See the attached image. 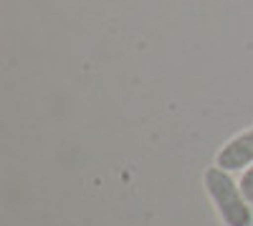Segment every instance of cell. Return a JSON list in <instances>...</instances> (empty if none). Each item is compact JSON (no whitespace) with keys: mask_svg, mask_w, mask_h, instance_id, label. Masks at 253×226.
Wrapping results in <instances>:
<instances>
[{"mask_svg":"<svg viewBox=\"0 0 253 226\" xmlns=\"http://www.w3.org/2000/svg\"><path fill=\"white\" fill-rule=\"evenodd\" d=\"M203 180H205V188L210 198H213L220 219L228 226H253V214H251L248 201L241 186L228 175V170H223L220 166H210Z\"/></svg>","mask_w":253,"mask_h":226,"instance_id":"6da1fadb","label":"cell"},{"mask_svg":"<svg viewBox=\"0 0 253 226\" xmlns=\"http://www.w3.org/2000/svg\"><path fill=\"white\" fill-rule=\"evenodd\" d=\"M215 166H220L228 173L253 166V127L225 142L218 153V158H215Z\"/></svg>","mask_w":253,"mask_h":226,"instance_id":"7a4b0ae2","label":"cell"},{"mask_svg":"<svg viewBox=\"0 0 253 226\" xmlns=\"http://www.w3.org/2000/svg\"><path fill=\"white\" fill-rule=\"evenodd\" d=\"M241 191H243V196H246V201L248 203H253V166H248L246 168V173H243V178H241Z\"/></svg>","mask_w":253,"mask_h":226,"instance_id":"3957f363","label":"cell"}]
</instances>
